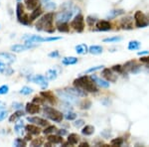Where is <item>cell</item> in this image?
<instances>
[{
	"label": "cell",
	"instance_id": "cell-1",
	"mask_svg": "<svg viewBox=\"0 0 149 147\" xmlns=\"http://www.w3.org/2000/svg\"><path fill=\"white\" fill-rule=\"evenodd\" d=\"M53 21H54V14L52 12L45 14L36 23V30L46 31L47 33H54L55 28L53 26Z\"/></svg>",
	"mask_w": 149,
	"mask_h": 147
},
{
	"label": "cell",
	"instance_id": "cell-2",
	"mask_svg": "<svg viewBox=\"0 0 149 147\" xmlns=\"http://www.w3.org/2000/svg\"><path fill=\"white\" fill-rule=\"evenodd\" d=\"M74 86L81 88L83 91H86L88 93H97V86L93 83V81L88 77H80L74 81Z\"/></svg>",
	"mask_w": 149,
	"mask_h": 147
},
{
	"label": "cell",
	"instance_id": "cell-3",
	"mask_svg": "<svg viewBox=\"0 0 149 147\" xmlns=\"http://www.w3.org/2000/svg\"><path fill=\"white\" fill-rule=\"evenodd\" d=\"M22 39L25 41V43L38 44V43L53 42V41L61 40L62 37H41V36H39V35H25V36H23Z\"/></svg>",
	"mask_w": 149,
	"mask_h": 147
},
{
	"label": "cell",
	"instance_id": "cell-4",
	"mask_svg": "<svg viewBox=\"0 0 149 147\" xmlns=\"http://www.w3.org/2000/svg\"><path fill=\"white\" fill-rule=\"evenodd\" d=\"M43 111H44V115L47 117V118H49L50 120H52V121H54V122L60 123V122H62V120L64 118L63 113L53 107H45L44 109H43Z\"/></svg>",
	"mask_w": 149,
	"mask_h": 147
},
{
	"label": "cell",
	"instance_id": "cell-5",
	"mask_svg": "<svg viewBox=\"0 0 149 147\" xmlns=\"http://www.w3.org/2000/svg\"><path fill=\"white\" fill-rule=\"evenodd\" d=\"M16 17H17L18 22L20 24H22V25H27L28 26L31 24L29 15L25 13V11H24V7L22 5V3H20V2H18L17 6H16Z\"/></svg>",
	"mask_w": 149,
	"mask_h": 147
},
{
	"label": "cell",
	"instance_id": "cell-6",
	"mask_svg": "<svg viewBox=\"0 0 149 147\" xmlns=\"http://www.w3.org/2000/svg\"><path fill=\"white\" fill-rule=\"evenodd\" d=\"M57 95L62 100H64L65 102L71 103V105L79 103V96L74 95L73 93H69L67 90H58Z\"/></svg>",
	"mask_w": 149,
	"mask_h": 147
},
{
	"label": "cell",
	"instance_id": "cell-7",
	"mask_svg": "<svg viewBox=\"0 0 149 147\" xmlns=\"http://www.w3.org/2000/svg\"><path fill=\"white\" fill-rule=\"evenodd\" d=\"M74 9L70 8V7L63 11L59 12L56 16L57 23H68V21H70V19H72V17L74 16Z\"/></svg>",
	"mask_w": 149,
	"mask_h": 147
},
{
	"label": "cell",
	"instance_id": "cell-8",
	"mask_svg": "<svg viewBox=\"0 0 149 147\" xmlns=\"http://www.w3.org/2000/svg\"><path fill=\"white\" fill-rule=\"evenodd\" d=\"M28 82H32V83L39 85L43 90H46L48 88V79L44 77L43 75H34V76H28L27 77Z\"/></svg>",
	"mask_w": 149,
	"mask_h": 147
},
{
	"label": "cell",
	"instance_id": "cell-9",
	"mask_svg": "<svg viewBox=\"0 0 149 147\" xmlns=\"http://www.w3.org/2000/svg\"><path fill=\"white\" fill-rule=\"evenodd\" d=\"M71 27L74 29V31L81 33L85 29V19L81 14H78V15L74 16L73 21L71 22Z\"/></svg>",
	"mask_w": 149,
	"mask_h": 147
},
{
	"label": "cell",
	"instance_id": "cell-10",
	"mask_svg": "<svg viewBox=\"0 0 149 147\" xmlns=\"http://www.w3.org/2000/svg\"><path fill=\"white\" fill-rule=\"evenodd\" d=\"M134 21H135V26L138 28H145L149 25V20L141 11H136L134 14Z\"/></svg>",
	"mask_w": 149,
	"mask_h": 147
},
{
	"label": "cell",
	"instance_id": "cell-11",
	"mask_svg": "<svg viewBox=\"0 0 149 147\" xmlns=\"http://www.w3.org/2000/svg\"><path fill=\"white\" fill-rule=\"evenodd\" d=\"M37 47V44H33V43H25V44H15L12 45L10 50L13 53H21V52H25L28 51L30 49Z\"/></svg>",
	"mask_w": 149,
	"mask_h": 147
},
{
	"label": "cell",
	"instance_id": "cell-12",
	"mask_svg": "<svg viewBox=\"0 0 149 147\" xmlns=\"http://www.w3.org/2000/svg\"><path fill=\"white\" fill-rule=\"evenodd\" d=\"M15 61H16V56L14 55V53L0 52V63L11 65Z\"/></svg>",
	"mask_w": 149,
	"mask_h": 147
},
{
	"label": "cell",
	"instance_id": "cell-13",
	"mask_svg": "<svg viewBox=\"0 0 149 147\" xmlns=\"http://www.w3.org/2000/svg\"><path fill=\"white\" fill-rule=\"evenodd\" d=\"M27 121L31 122L33 124H36L38 126H48V121L46 119L42 118L39 116H28L27 117Z\"/></svg>",
	"mask_w": 149,
	"mask_h": 147
},
{
	"label": "cell",
	"instance_id": "cell-14",
	"mask_svg": "<svg viewBox=\"0 0 149 147\" xmlns=\"http://www.w3.org/2000/svg\"><path fill=\"white\" fill-rule=\"evenodd\" d=\"M25 110H26V112L29 113V114H36V113H39L41 110L40 105H37V103H34V102H28L27 105H25Z\"/></svg>",
	"mask_w": 149,
	"mask_h": 147
},
{
	"label": "cell",
	"instance_id": "cell-15",
	"mask_svg": "<svg viewBox=\"0 0 149 147\" xmlns=\"http://www.w3.org/2000/svg\"><path fill=\"white\" fill-rule=\"evenodd\" d=\"M90 78L92 79L93 81V83H95L97 86H100V88H109V81H105V79H102L98 78V77L95 76V75H92Z\"/></svg>",
	"mask_w": 149,
	"mask_h": 147
},
{
	"label": "cell",
	"instance_id": "cell-16",
	"mask_svg": "<svg viewBox=\"0 0 149 147\" xmlns=\"http://www.w3.org/2000/svg\"><path fill=\"white\" fill-rule=\"evenodd\" d=\"M40 95H41V96H43V98H44L45 100L49 102L51 105H56V103H57V98H56V96L54 95V93H53L52 91H41Z\"/></svg>",
	"mask_w": 149,
	"mask_h": 147
},
{
	"label": "cell",
	"instance_id": "cell-17",
	"mask_svg": "<svg viewBox=\"0 0 149 147\" xmlns=\"http://www.w3.org/2000/svg\"><path fill=\"white\" fill-rule=\"evenodd\" d=\"M102 75L103 78L107 79V81L111 82V83H114L117 79L116 75H114L113 73H112V70H109V69H103Z\"/></svg>",
	"mask_w": 149,
	"mask_h": 147
},
{
	"label": "cell",
	"instance_id": "cell-18",
	"mask_svg": "<svg viewBox=\"0 0 149 147\" xmlns=\"http://www.w3.org/2000/svg\"><path fill=\"white\" fill-rule=\"evenodd\" d=\"M0 74L4 75V76H11L14 74V70L11 68L10 65L0 63Z\"/></svg>",
	"mask_w": 149,
	"mask_h": 147
},
{
	"label": "cell",
	"instance_id": "cell-19",
	"mask_svg": "<svg viewBox=\"0 0 149 147\" xmlns=\"http://www.w3.org/2000/svg\"><path fill=\"white\" fill-rule=\"evenodd\" d=\"M95 27H97L98 31H109L111 29V24L109 21L102 20V21H98L97 25H95Z\"/></svg>",
	"mask_w": 149,
	"mask_h": 147
},
{
	"label": "cell",
	"instance_id": "cell-20",
	"mask_svg": "<svg viewBox=\"0 0 149 147\" xmlns=\"http://www.w3.org/2000/svg\"><path fill=\"white\" fill-rule=\"evenodd\" d=\"M14 130H15V132L18 134V135H24V132H25L26 130H25V124H24L23 120L19 119V120L16 121Z\"/></svg>",
	"mask_w": 149,
	"mask_h": 147
},
{
	"label": "cell",
	"instance_id": "cell-21",
	"mask_svg": "<svg viewBox=\"0 0 149 147\" xmlns=\"http://www.w3.org/2000/svg\"><path fill=\"white\" fill-rule=\"evenodd\" d=\"M24 3H25V6L28 10L33 11L34 9L40 6V0H25Z\"/></svg>",
	"mask_w": 149,
	"mask_h": 147
},
{
	"label": "cell",
	"instance_id": "cell-22",
	"mask_svg": "<svg viewBox=\"0 0 149 147\" xmlns=\"http://www.w3.org/2000/svg\"><path fill=\"white\" fill-rule=\"evenodd\" d=\"M25 130L30 133L31 135H38L40 133V128L37 126L36 124H28V125H25Z\"/></svg>",
	"mask_w": 149,
	"mask_h": 147
},
{
	"label": "cell",
	"instance_id": "cell-23",
	"mask_svg": "<svg viewBox=\"0 0 149 147\" xmlns=\"http://www.w3.org/2000/svg\"><path fill=\"white\" fill-rule=\"evenodd\" d=\"M25 115V113L22 109H18L16 110L15 112L13 113V114L10 115V117H9V122H11V123H14V122H16L17 120H19L22 116Z\"/></svg>",
	"mask_w": 149,
	"mask_h": 147
},
{
	"label": "cell",
	"instance_id": "cell-24",
	"mask_svg": "<svg viewBox=\"0 0 149 147\" xmlns=\"http://www.w3.org/2000/svg\"><path fill=\"white\" fill-rule=\"evenodd\" d=\"M123 69L131 72V73H137L139 71V66H137V65L135 64V62H128L124 65Z\"/></svg>",
	"mask_w": 149,
	"mask_h": 147
},
{
	"label": "cell",
	"instance_id": "cell-25",
	"mask_svg": "<svg viewBox=\"0 0 149 147\" xmlns=\"http://www.w3.org/2000/svg\"><path fill=\"white\" fill-rule=\"evenodd\" d=\"M48 141L49 142H51V143L54 145V144H61V143H63V141H64V139H63V136H61V135H53V134H51V135H49L48 136Z\"/></svg>",
	"mask_w": 149,
	"mask_h": 147
},
{
	"label": "cell",
	"instance_id": "cell-26",
	"mask_svg": "<svg viewBox=\"0 0 149 147\" xmlns=\"http://www.w3.org/2000/svg\"><path fill=\"white\" fill-rule=\"evenodd\" d=\"M42 13H43V10H42V8H41V6H39L38 8L34 9V10L32 11V13L30 14V16H29V18H30V21L32 22V21H34V20H36V19H38L41 15H42Z\"/></svg>",
	"mask_w": 149,
	"mask_h": 147
},
{
	"label": "cell",
	"instance_id": "cell-27",
	"mask_svg": "<svg viewBox=\"0 0 149 147\" xmlns=\"http://www.w3.org/2000/svg\"><path fill=\"white\" fill-rule=\"evenodd\" d=\"M78 63V58L76 57H65L62 60V64L65 66H72V65H76Z\"/></svg>",
	"mask_w": 149,
	"mask_h": 147
},
{
	"label": "cell",
	"instance_id": "cell-28",
	"mask_svg": "<svg viewBox=\"0 0 149 147\" xmlns=\"http://www.w3.org/2000/svg\"><path fill=\"white\" fill-rule=\"evenodd\" d=\"M74 49H76L77 54H79V55H85V54H86V53L88 52V46H86V44L77 45Z\"/></svg>",
	"mask_w": 149,
	"mask_h": 147
},
{
	"label": "cell",
	"instance_id": "cell-29",
	"mask_svg": "<svg viewBox=\"0 0 149 147\" xmlns=\"http://www.w3.org/2000/svg\"><path fill=\"white\" fill-rule=\"evenodd\" d=\"M102 46H97V45H93L88 48V53L93 55H100L102 53Z\"/></svg>",
	"mask_w": 149,
	"mask_h": 147
},
{
	"label": "cell",
	"instance_id": "cell-30",
	"mask_svg": "<svg viewBox=\"0 0 149 147\" xmlns=\"http://www.w3.org/2000/svg\"><path fill=\"white\" fill-rule=\"evenodd\" d=\"M80 141V136L76 133H71L68 136V142L70 143V145H76L78 144V142Z\"/></svg>",
	"mask_w": 149,
	"mask_h": 147
},
{
	"label": "cell",
	"instance_id": "cell-31",
	"mask_svg": "<svg viewBox=\"0 0 149 147\" xmlns=\"http://www.w3.org/2000/svg\"><path fill=\"white\" fill-rule=\"evenodd\" d=\"M93 132H95V127H93V125H86V126L83 127V129H81V134H84V135H86V136L92 135Z\"/></svg>",
	"mask_w": 149,
	"mask_h": 147
},
{
	"label": "cell",
	"instance_id": "cell-32",
	"mask_svg": "<svg viewBox=\"0 0 149 147\" xmlns=\"http://www.w3.org/2000/svg\"><path fill=\"white\" fill-rule=\"evenodd\" d=\"M141 46V43L138 42V41H130V42L128 43V46H127V49L129 50V51H135V50H138L139 48H140Z\"/></svg>",
	"mask_w": 149,
	"mask_h": 147
},
{
	"label": "cell",
	"instance_id": "cell-33",
	"mask_svg": "<svg viewBox=\"0 0 149 147\" xmlns=\"http://www.w3.org/2000/svg\"><path fill=\"white\" fill-rule=\"evenodd\" d=\"M46 78L49 81H54V79H56L58 78V72L55 69L48 70L46 73Z\"/></svg>",
	"mask_w": 149,
	"mask_h": 147
},
{
	"label": "cell",
	"instance_id": "cell-34",
	"mask_svg": "<svg viewBox=\"0 0 149 147\" xmlns=\"http://www.w3.org/2000/svg\"><path fill=\"white\" fill-rule=\"evenodd\" d=\"M57 29L58 31L62 33H68L70 30V26L68 25V23H58L57 25Z\"/></svg>",
	"mask_w": 149,
	"mask_h": 147
},
{
	"label": "cell",
	"instance_id": "cell-35",
	"mask_svg": "<svg viewBox=\"0 0 149 147\" xmlns=\"http://www.w3.org/2000/svg\"><path fill=\"white\" fill-rule=\"evenodd\" d=\"M121 27L123 29H131L132 28V19L131 18H124L121 22Z\"/></svg>",
	"mask_w": 149,
	"mask_h": 147
},
{
	"label": "cell",
	"instance_id": "cell-36",
	"mask_svg": "<svg viewBox=\"0 0 149 147\" xmlns=\"http://www.w3.org/2000/svg\"><path fill=\"white\" fill-rule=\"evenodd\" d=\"M26 144H27V141L24 138H20V137L16 138L13 142V145L15 147H24L26 146Z\"/></svg>",
	"mask_w": 149,
	"mask_h": 147
},
{
	"label": "cell",
	"instance_id": "cell-37",
	"mask_svg": "<svg viewBox=\"0 0 149 147\" xmlns=\"http://www.w3.org/2000/svg\"><path fill=\"white\" fill-rule=\"evenodd\" d=\"M19 93H20L21 95H29L30 93H33V88H30V86H23L20 91H19Z\"/></svg>",
	"mask_w": 149,
	"mask_h": 147
},
{
	"label": "cell",
	"instance_id": "cell-38",
	"mask_svg": "<svg viewBox=\"0 0 149 147\" xmlns=\"http://www.w3.org/2000/svg\"><path fill=\"white\" fill-rule=\"evenodd\" d=\"M55 131H57V127L54 126V125H50V126H47L46 128L43 130V133L44 134H52V133H54Z\"/></svg>",
	"mask_w": 149,
	"mask_h": 147
},
{
	"label": "cell",
	"instance_id": "cell-39",
	"mask_svg": "<svg viewBox=\"0 0 149 147\" xmlns=\"http://www.w3.org/2000/svg\"><path fill=\"white\" fill-rule=\"evenodd\" d=\"M65 118L67 120H74L77 118V114L74 112L71 111V110H68L66 112V114H65Z\"/></svg>",
	"mask_w": 149,
	"mask_h": 147
},
{
	"label": "cell",
	"instance_id": "cell-40",
	"mask_svg": "<svg viewBox=\"0 0 149 147\" xmlns=\"http://www.w3.org/2000/svg\"><path fill=\"white\" fill-rule=\"evenodd\" d=\"M121 40H122L121 37H110V38H105V39H103V42L104 43H112V42L117 43Z\"/></svg>",
	"mask_w": 149,
	"mask_h": 147
},
{
	"label": "cell",
	"instance_id": "cell-41",
	"mask_svg": "<svg viewBox=\"0 0 149 147\" xmlns=\"http://www.w3.org/2000/svg\"><path fill=\"white\" fill-rule=\"evenodd\" d=\"M123 13H124V11L121 10V9H120V10H113V11L110 12L107 17H109V18H114V17H116V16L121 15V14H123Z\"/></svg>",
	"mask_w": 149,
	"mask_h": 147
},
{
	"label": "cell",
	"instance_id": "cell-42",
	"mask_svg": "<svg viewBox=\"0 0 149 147\" xmlns=\"http://www.w3.org/2000/svg\"><path fill=\"white\" fill-rule=\"evenodd\" d=\"M122 144H123V139L122 138H114L111 140V145L113 146H121Z\"/></svg>",
	"mask_w": 149,
	"mask_h": 147
},
{
	"label": "cell",
	"instance_id": "cell-43",
	"mask_svg": "<svg viewBox=\"0 0 149 147\" xmlns=\"http://www.w3.org/2000/svg\"><path fill=\"white\" fill-rule=\"evenodd\" d=\"M91 107H92V102L88 100H85L83 102L81 103V109H88Z\"/></svg>",
	"mask_w": 149,
	"mask_h": 147
},
{
	"label": "cell",
	"instance_id": "cell-44",
	"mask_svg": "<svg viewBox=\"0 0 149 147\" xmlns=\"http://www.w3.org/2000/svg\"><path fill=\"white\" fill-rule=\"evenodd\" d=\"M9 93V86L7 85H2L0 86V95H7Z\"/></svg>",
	"mask_w": 149,
	"mask_h": 147
},
{
	"label": "cell",
	"instance_id": "cell-45",
	"mask_svg": "<svg viewBox=\"0 0 149 147\" xmlns=\"http://www.w3.org/2000/svg\"><path fill=\"white\" fill-rule=\"evenodd\" d=\"M44 7L47 9V10H54V9L57 7V5H56V3H54V2H49V1H48V2L45 3Z\"/></svg>",
	"mask_w": 149,
	"mask_h": 147
},
{
	"label": "cell",
	"instance_id": "cell-46",
	"mask_svg": "<svg viewBox=\"0 0 149 147\" xmlns=\"http://www.w3.org/2000/svg\"><path fill=\"white\" fill-rule=\"evenodd\" d=\"M44 98H41V96H38V95H36L33 98V100H32V102H34V103H37V105H43L44 103Z\"/></svg>",
	"mask_w": 149,
	"mask_h": 147
},
{
	"label": "cell",
	"instance_id": "cell-47",
	"mask_svg": "<svg viewBox=\"0 0 149 147\" xmlns=\"http://www.w3.org/2000/svg\"><path fill=\"white\" fill-rule=\"evenodd\" d=\"M43 144V139L39 137V138H36L34 140L31 141V146H41Z\"/></svg>",
	"mask_w": 149,
	"mask_h": 147
},
{
	"label": "cell",
	"instance_id": "cell-48",
	"mask_svg": "<svg viewBox=\"0 0 149 147\" xmlns=\"http://www.w3.org/2000/svg\"><path fill=\"white\" fill-rule=\"evenodd\" d=\"M84 125H85V120H84V119L74 120V126L77 127V128H80V127L84 126Z\"/></svg>",
	"mask_w": 149,
	"mask_h": 147
},
{
	"label": "cell",
	"instance_id": "cell-49",
	"mask_svg": "<svg viewBox=\"0 0 149 147\" xmlns=\"http://www.w3.org/2000/svg\"><path fill=\"white\" fill-rule=\"evenodd\" d=\"M7 116H8V112H7V110L0 109V122L3 121L4 119H6Z\"/></svg>",
	"mask_w": 149,
	"mask_h": 147
},
{
	"label": "cell",
	"instance_id": "cell-50",
	"mask_svg": "<svg viewBox=\"0 0 149 147\" xmlns=\"http://www.w3.org/2000/svg\"><path fill=\"white\" fill-rule=\"evenodd\" d=\"M12 107H13L14 109H16V110L22 109V108H23V105H22V102H12Z\"/></svg>",
	"mask_w": 149,
	"mask_h": 147
},
{
	"label": "cell",
	"instance_id": "cell-51",
	"mask_svg": "<svg viewBox=\"0 0 149 147\" xmlns=\"http://www.w3.org/2000/svg\"><path fill=\"white\" fill-rule=\"evenodd\" d=\"M111 70L116 72V73H122V72H123V67L120 66V65H114Z\"/></svg>",
	"mask_w": 149,
	"mask_h": 147
},
{
	"label": "cell",
	"instance_id": "cell-52",
	"mask_svg": "<svg viewBox=\"0 0 149 147\" xmlns=\"http://www.w3.org/2000/svg\"><path fill=\"white\" fill-rule=\"evenodd\" d=\"M102 68H103V66H97V67H93V68H91V69L86 70V74H88V73H93V72L98 71V70H100V69H102Z\"/></svg>",
	"mask_w": 149,
	"mask_h": 147
},
{
	"label": "cell",
	"instance_id": "cell-53",
	"mask_svg": "<svg viewBox=\"0 0 149 147\" xmlns=\"http://www.w3.org/2000/svg\"><path fill=\"white\" fill-rule=\"evenodd\" d=\"M95 22H97V19H95V18H93L92 16H88V17L86 18V23H88L90 26H93Z\"/></svg>",
	"mask_w": 149,
	"mask_h": 147
},
{
	"label": "cell",
	"instance_id": "cell-54",
	"mask_svg": "<svg viewBox=\"0 0 149 147\" xmlns=\"http://www.w3.org/2000/svg\"><path fill=\"white\" fill-rule=\"evenodd\" d=\"M60 56V53L58 51H54V52H51L49 54V57L50 58H53V59H55V58H58Z\"/></svg>",
	"mask_w": 149,
	"mask_h": 147
},
{
	"label": "cell",
	"instance_id": "cell-55",
	"mask_svg": "<svg viewBox=\"0 0 149 147\" xmlns=\"http://www.w3.org/2000/svg\"><path fill=\"white\" fill-rule=\"evenodd\" d=\"M57 133L61 136H64L67 134V130L66 129H59V130H57Z\"/></svg>",
	"mask_w": 149,
	"mask_h": 147
},
{
	"label": "cell",
	"instance_id": "cell-56",
	"mask_svg": "<svg viewBox=\"0 0 149 147\" xmlns=\"http://www.w3.org/2000/svg\"><path fill=\"white\" fill-rule=\"evenodd\" d=\"M24 139H25L26 141H31V140H32V136H31L30 133H28L27 135L24 136Z\"/></svg>",
	"mask_w": 149,
	"mask_h": 147
},
{
	"label": "cell",
	"instance_id": "cell-57",
	"mask_svg": "<svg viewBox=\"0 0 149 147\" xmlns=\"http://www.w3.org/2000/svg\"><path fill=\"white\" fill-rule=\"evenodd\" d=\"M140 61L143 62V63H148V64H149V57H143V58H141Z\"/></svg>",
	"mask_w": 149,
	"mask_h": 147
},
{
	"label": "cell",
	"instance_id": "cell-58",
	"mask_svg": "<svg viewBox=\"0 0 149 147\" xmlns=\"http://www.w3.org/2000/svg\"><path fill=\"white\" fill-rule=\"evenodd\" d=\"M137 54H138V56H142V55H148L149 51H141V52H138Z\"/></svg>",
	"mask_w": 149,
	"mask_h": 147
},
{
	"label": "cell",
	"instance_id": "cell-59",
	"mask_svg": "<svg viewBox=\"0 0 149 147\" xmlns=\"http://www.w3.org/2000/svg\"><path fill=\"white\" fill-rule=\"evenodd\" d=\"M5 107H6V105L3 102H1V100H0V109H4Z\"/></svg>",
	"mask_w": 149,
	"mask_h": 147
},
{
	"label": "cell",
	"instance_id": "cell-60",
	"mask_svg": "<svg viewBox=\"0 0 149 147\" xmlns=\"http://www.w3.org/2000/svg\"><path fill=\"white\" fill-rule=\"evenodd\" d=\"M90 145H88V143H86V142H81V143L80 144V147H88Z\"/></svg>",
	"mask_w": 149,
	"mask_h": 147
},
{
	"label": "cell",
	"instance_id": "cell-61",
	"mask_svg": "<svg viewBox=\"0 0 149 147\" xmlns=\"http://www.w3.org/2000/svg\"><path fill=\"white\" fill-rule=\"evenodd\" d=\"M42 1L44 2V3H46V2H48V1H49V0H42Z\"/></svg>",
	"mask_w": 149,
	"mask_h": 147
},
{
	"label": "cell",
	"instance_id": "cell-62",
	"mask_svg": "<svg viewBox=\"0 0 149 147\" xmlns=\"http://www.w3.org/2000/svg\"><path fill=\"white\" fill-rule=\"evenodd\" d=\"M21 1H22V0H17V2H21Z\"/></svg>",
	"mask_w": 149,
	"mask_h": 147
}]
</instances>
